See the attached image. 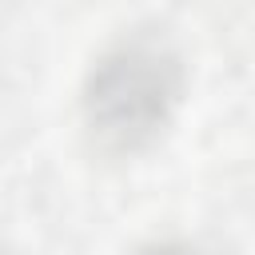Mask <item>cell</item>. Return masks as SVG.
Returning a JSON list of instances; mask_svg holds the SVG:
<instances>
[{
  "instance_id": "obj_1",
  "label": "cell",
  "mask_w": 255,
  "mask_h": 255,
  "mask_svg": "<svg viewBox=\"0 0 255 255\" xmlns=\"http://www.w3.org/2000/svg\"><path fill=\"white\" fill-rule=\"evenodd\" d=\"M179 96V64L151 40L112 48L88 80V116L96 131L120 147L151 139Z\"/></svg>"
},
{
  "instance_id": "obj_2",
  "label": "cell",
  "mask_w": 255,
  "mask_h": 255,
  "mask_svg": "<svg viewBox=\"0 0 255 255\" xmlns=\"http://www.w3.org/2000/svg\"><path fill=\"white\" fill-rule=\"evenodd\" d=\"M139 255H195V251L183 247V243H159V247H147V251H139Z\"/></svg>"
}]
</instances>
